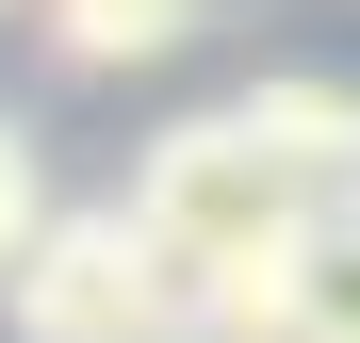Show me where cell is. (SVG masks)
Segmentation results:
<instances>
[{
	"mask_svg": "<svg viewBox=\"0 0 360 343\" xmlns=\"http://www.w3.org/2000/svg\"><path fill=\"white\" fill-rule=\"evenodd\" d=\"M131 213L164 229V262L180 278H213V262H262V246H295L311 229V196L278 180V163L246 147V114H180V131H148V163H131Z\"/></svg>",
	"mask_w": 360,
	"mask_h": 343,
	"instance_id": "obj_2",
	"label": "cell"
},
{
	"mask_svg": "<svg viewBox=\"0 0 360 343\" xmlns=\"http://www.w3.org/2000/svg\"><path fill=\"white\" fill-rule=\"evenodd\" d=\"M311 343H360V196L311 213Z\"/></svg>",
	"mask_w": 360,
	"mask_h": 343,
	"instance_id": "obj_5",
	"label": "cell"
},
{
	"mask_svg": "<svg viewBox=\"0 0 360 343\" xmlns=\"http://www.w3.org/2000/svg\"><path fill=\"white\" fill-rule=\"evenodd\" d=\"M213 17L229 0H33L49 66H82V82H131V66H164V49H197Z\"/></svg>",
	"mask_w": 360,
	"mask_h": 343,
	"instance_id": "obj_4",
	"label": "cell"
},
{
	"mask_svg": "<svg viewBox=\"0 0 360 343\" xmlns=\"http://www.w3.org/2000/svg\"><path fill=\"white\" fill-rule=\"evenodd\" d=\"M0 311H17V343H197V278L164 262L131 196H98V213H49V246L0 278Z\"/></svg>",
	"mask_w": 360,
	"mask_h": 343,
	"instance_id": "obj_1",
	"label": "cell"
},
{
	"mask_svg": "<svg viewBox=\"0 0 360 343\" xmlns=\"http://www.w3.org/2000/svg\"><path fill=\"white\" fill-rule=\"evenodd\" d=\"M33 246H49V147L17 131V114H0V278H17Z\"/></svg>",
	"mask_w": 360,
	"mask_h": 343,
	"instance_id": "obj_6",
	"label": "cell"
},
{
	"mask_svg": "<svg viewBox=\"0 0 360 343\" xmlns=\"http://www.w3.org/2000/svg\"><path fill=\"white\" fill-rule=\"evenodd\" d=\"M229 114H246V147H262L311 213L360 196V82H344V66H262V82H229Z\"/></svg>",
	"mask_w": 360,
	"mask_h": 343,
	"instance_id": "obj_3",
	"label": "cell"
},
{
	"mask_svg": "<svg viewBox=\"0 0 360 343\" xmlns=\"http://www.w3.org/2000/svg\"><path fill=\"white\" fill-rule=\"evenodd\" d=\"M0 17H33V0H0Z\"/></svg>",
	"mask_w": 360,
	"mask_h": 343,
	"instance_id": "obj_7",
	"label": "cell"
}]
</instances>
